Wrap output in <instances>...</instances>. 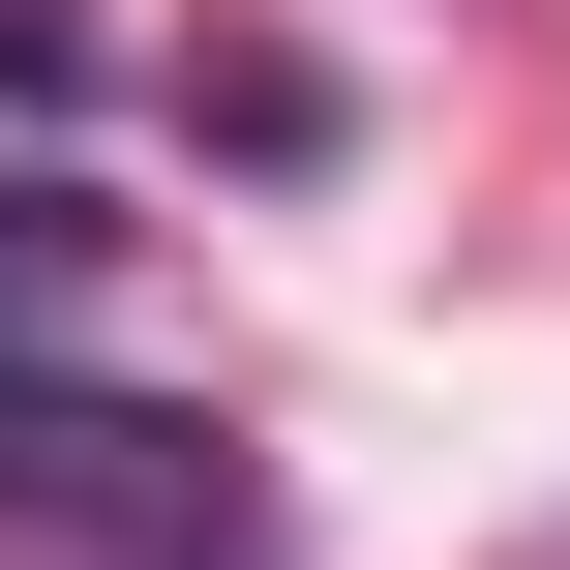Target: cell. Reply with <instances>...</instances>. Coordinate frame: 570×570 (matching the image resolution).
I'll return each instance as SVG.
<instances>
[{"instance_id":"cell-1","label":"cell","mask_w":570,"mask_h":570,"mask_svg":"<svg viewBox=\"0 0 570 570\" xmlns=\"http://www.w3.org/2000/svg\"><path fill=\"white\" fill-rule=\"evenodd\" d=\"M0 511H30V541H120V570H210L240 541V451L150 421V391H60V361L0 331Z\"/></svg>"},{"instance_id":"cell-2","label":"cell","mask_w":570,"mask_h":570,"mask_svg":"<svg viewBox=\"0 0 570 570\" xmlns=\"http://www.w3.org/2000/svg\"><path fill=\"white\" fill-rule=\"evenodd\" d=\"M60 301H90V210H60V180H0V331H60Z\"/></svg>"}]
</instances>
